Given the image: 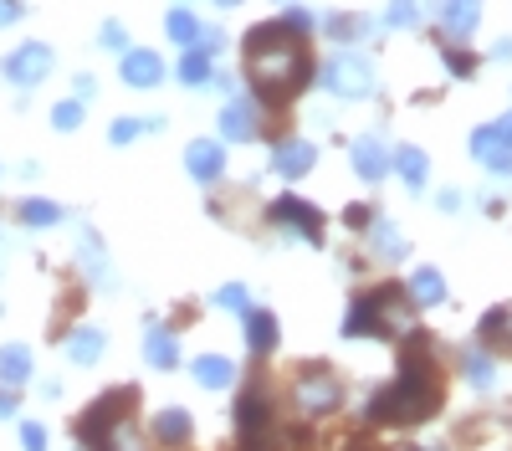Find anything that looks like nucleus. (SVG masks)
<instances>
[{"label":"nucleus","instance_id":"1","mask_svg":"<svg viewBox=\"0 0 512 451\" xmlns=\"http://www.w3.org/2000/svg\"><path fill=\"white\" fill-rule=\"evenodd\" d=\"M436 405H441V369H436L431 349L410 344L405 359H400V380L369 400V421H379V426H415V421H431Z\"/></svg>","mask_w":512,"mask_h":451},{"label":"nucleus","instance_id":"2","mask_svg":"<svg viewBox=\"0 0 512 451\" xmlns=\"http://www.w3.org/2000/svg\"><path fill=\"white\" fill-rule=\"evenodd\" d=\"M246 67L251 82L262 88L267 98H287L308 82V47H303V31H292L287 21H267L246 36Z\"/></svg>","mask_w":512,"mask_h":451},{"label":"nucleus","instance_id":"3","mask_svg":"<svg viewBox=\"0 0 512 451\" xmlns=\"http://www.w3.org/2000/svg\"><path fill=\"white\" fill-rule=\"evenodd\" d=\"M344 334L349 339H369V334H410V308L400 298V287H374L369 298H359L344 318Z\"/></svg>","mask_w":512,"mask_h":451},{"label":"nucleus","instance_id":"4","mask_svg":"<svg viewBox=\"0 0 512 451\" xmlns=\"http://www.w3.org/2000/svg\"><path fill=\"white\" fill-rule=\"evenodd\" d=\"M323 88H328L333 98H369V93H374V67H369V57L338 52V57L323 67Z\"/></svg>","mask_w":512,"mask_h":451},{"label":"nucleus","instance_id":"5","mask_svg":"<svg viewBox=\"0 0 512 451\" xmlns=\"http://www.w3.org/2000/svg\"><path fill=\"white\" fill-rule=\"evenodd\" d=\"M338 400H344V385L328 369H297V410L303 416H328Z\"/></svg>","mask_w":512,"mask_h":451},{"label":"nucleus","instance_id":"6","mask_svg":"<svg viewBox=\"0 0 512 451\" xmlns=\"http://www.w3.org/2000/svg\"><path fill=\"white\" fill-rule=\"evenodd\" d=\"M0 72H6V82H16V88H36V82L52 72V47L47 41H26V47H16L0 62Z\"/></svg>","mask_w":512,"mask_h":451},{"label":"nucleus","instance_id":"7","mask_svg":"<svg viewBox=\"0 0 512 451\" xmlns=\"http://www.w3.org/2000/svg\"><path fill=\"white\" fill-rule=\"evenodd\" d=\"M134 405H139V390H128V385L113 390V395H103V400H93L88 405V421H82V436L93 441L98 431H108L113 421H123V410H134Z\"/></svg>","mask_w":512,"mask_h":451},{"label":"nucleus","instance_id":"8","mask_svg":"<svg viewBox=\"0 0 512 451\" xmlns=\"http://www.w3.org/2000/svg\"><path fill=\"white\" fill-rule=\"evenodd\" d=\"M272 216H277L282 226H292L297 236H308L313 246L323 241V216H318V205H308V200H297V195H282V200L272 205Z\"/></svg>","mask_w":512,"mask_h":451},{"label":"nucleus","instance_id":"9","mask_svg":"<svg viewBox=\"0 0 512 451\" xmlns=\"http://www.w3.org/2000/svg\"><path fill=\"white\" fill-rule=\"evenodd\" d=\"M472 154L487 164L492 175H512V144L497 134V123H487V129L472 134Z\"/></svg>","mask_w":512,"mask_h":451},{"label":"nucleus","instance_id":"10","mask_svg":"<svg viewBox=\"0 0 512 451\" xmlns=\"http://www.w3.org/2000/svg\"><path fill=\"white\" fill-rule=\"evenodd\" d=\"M313 164H318V149H313L308 139H282V144L272 149V170H277V175H287V180L308 175Z\"/></svg>","mask_w":512,"mask_h":451},{"label":"nucleus","instance_id":"11","mask_svg":"<svg viewBox=\"0 0 512 451\" xmlns=\"http://www.w3.org/2000/svg\"><path fill=\"white\" fill-rule=\"evenodd\" d=\"M185 170L200 180V185H210L221 170H226V154H221V144L216 139H195L190 149H185Z\"/></svg>","mask_w":512,"mask_h":451},{"label":"nucleus","instance_id":"12","mask_svg":"<svg viewBox=\"0 0 512 451\" xmlns=\"http://www.w3.org/2000/svg\"><path fill=\"white\" fill-rule=\"evenodd\" d=\"M354 170L364 180H384V175H390V149H384V139H374V134L354 139Z\"/></svg>","mask_w":512,"mask_h":451},{"label":"nucleus","instance_id":"13","mask_svg":"<svg viewBox=\"0 0 512 451\" xmlns=\"http://www.w3.org/2000/svg\"><path fill=\"white\" fill-rule=\"evenodd\" d=\"M482 349H492V354H507L512 359V308L502 303V308H492L487 318H482Z\"/></svg>","mask_w":512,"mask_h":451},{"label":"nucleus","instance_id":"14","mask_svg":"<svg viewBox=\"0 0 512 451\" xmlns=\"http://www.w3.org/2000/svg\"><path fill=\"white\" fill-rule=\"evenodd\" d=\"M164 77V62L154 57V52H123V82L128 88H154V82Z\"/></svg>","mask_w":512,"mask_h":451},{"label":"nucleus","instance_id":"15","mask_svg":"<svg viewBox=\"0 0 512 451\" xmlns=\"http://www.w3.org/2000/svg\"><path fill=\"white\" fill-rule=\"evenodd\" d=\"M482 21V0H441V26L451 36H472Z\"/></svg>","mask_w":512,"mask_h":451},{"label":"nucleus","instance_id":"16","mask_svg":"<svg viewBox=\"0 0 512 451\" xmlns=\"http://www.w3.org/2000/svg\"><path fill=\"white\" fill-rule=\"evenodd\" d=\"M195 380H200L205 390H226V385L236 380V364H231L226 354H200V359H195Z\"/></svg>","mask_w":512,"mask_h":451},{"label":"nucleus","instance_id":"17","mask_svg":"<svg viewBox=\"0 0 512 451\" xmlns=\"http://www.w3.org/2000/svg\"><path fill=\"white\" fill-rule=\"evenodd\" d=\"M251 134H256V113H251V103H226V113H221V139L246 144Z\"/></svg>","mask_w":512,"mask_h":451},{"label":"nucleus","instance_id":"18","mask_svg":"<svg viewBox=\"0 0 512 451\" xmlns=\"http://www.w3.org/2000/svg\"><path fill=\"white\" fill-rule=\"evenodd\" d=\"M144 359H149L154 369H175V364H180V344H175V334H169V328H149Z\"/></svg>","mask_w":512,"mask_h":451},{"label":"nucleus","instance_id":"19","mask_svg":"<svg viewBox=\"0 0 512 451\" xmlns=\"http://www.w3.org/2000/svg\"><path fill=\"white\" fill-rule=\"evenodd\" d=\"M26 380H31V349L6 344L0 349V385H26Z\"/></svg>","mask_w":512,"mask_h":451},{"label":"nucleus","instance_id":"20","mask_svg":"<svg viewBox=\"0 0 512 451\" xmlns=\"http://www.w3.org/2000/svg\"><path fill=\"white\" fill-rule=\"evenodd\" d=\"M246 344H251V354H272L277 349V318L272 313H246Z\"/></svg>","mask_w":512,"mask_h":451},{"label":"nucleus","instance_id":"21","mask_svg":"<svg viewBox=\"0 0 512 451\" xmlns=\"http://www.w3.org/2000/svg\"><path fill=\"white\" fill-rule=\"evenodd\" d=\"M410 298H415V303H425V308L441 303V298H446V277H441L436 267H420V272L410 277Z\"/></svg>","mask_w":512,"mask_h":451},{"label":"nucleus","instance_id":"22","mask_svg":"<svg viewBox=\"0 0 512 451\" xmlns=\"http://www.w3.org/2000/svg\"><path fill=\"white\" fill-rule=\"evenodd\" d=\"M98 451H144V436H139V426L113 421L108 431H98Z\"/></svg>","mask_w":512,"mask_h":451},{"label":"nucleus","instance_id":"23","mask_svg":"<svg viewBox=\"0 0 512 451\" xmlns=\"http://www.w3.org/2000/svg\"><path fill=\"white\" fill-rule=\"evenodd\" d=\"M190 410H180V405H169V410H159V436L169 441V446H185L190 441Z\"/></svg>","mask_w":512,"mask_h":451},{"label":"nucleus","instance_id":"24","mask_svg":"<svg viewBox=\"0 0 512 451\" xmlns=\"http://www.w3.org/2000/svg\"><path fill=\"white\" fill-rule=\"evenodd\" d=\"M103 349H108V339L98 334V328H77V334L67 339V354H72L77 364H93V359H98Z\"/></svg>","mask_w":512,"mask_h":451},{"label":"nucleus","instance_id":"25","mask_svg":"<svg viewBox=\"0 0 512 451\" xmlns=\"http://www.w3.org/2000/svg\"><path fill=\"white\" fill-rule=\"evenodd\" d=\"M395 164H400V175H405L410 190H425V170H431V159H425L415 144H405V149L395 154Z\"/></svg>","mask_w":512,"mask_h":451},{"label":"nucleus","instance_id":"26","mask_svg":"<svg viewBox=\"0 0 512 451\" xmlns=\"http://www.w3.org/2000/svg\"><path fill=\"white\" fill-rule=\"evenodd\" d=\"M21 221L26 226H57L62 221V205L57 200H26L21 205Z\"/></svg>","mask_w":512,"mask_h":451},{"label":"nucleus","instance_id":"27","mask_svg":"<svg viewBox=\"0 0 512 451\" xmlns=\"http://www.w3.org/2000/svg\"><path fill=\"white\" fill-rule=\"evenodd\" d=\"M164 31H169V36H175V41H180V47H195V36H200V21H195V16H190L185 6H180V11H169V21H164Z\"/></svg>","mask_w":512,"mask_h":451},{"label":"nucleus","instance_id":"28","mask_svg":"<svg viewBox=\"0 0 512 451\" xmlns=\"http://www.w3.org/2000/svg\"><path fill=\"white\" fill-rule=\"evenodd\" d=\"M180 82H195V88H200V82H210V52H185L180 57Z\"/></svg>","mask_w":512,"mask_h":451},{"label":"nucleus","instance_id":"29","mask_svg":"<svg viewBox=\"0 0 512 451\" xmlns=\"http://www.w3.org/2000/svg\"><path fill=\"white\" fill-rule=\"evenodd\" d=\"M374 246H379V257H405V236L390 221H374Z\"/></svg>","mask_w":512,"mask_h":451},{"label":"nucleus","instance_id":"30","mask_svg":"<svg viewBox=\"0 0 512 451\" xmlns=\"http://www.w3.org/2000/svg\"><path fill=\"white\" fill-rule=\"evenodd\" d=\"M144 129H159V118H118L113 129H108V139H113V144H128V139L144 134Z\"/></svg>","mask_w":512,"mask_h":451},{"label":"nucleus","instance_id":"31","mask_svg":"<svg viewBox=\"0 0 512 451\" xmlns=\"http://www.w3.org/2000/svg\"><path fill=\"white\" fill-rule=\"evenodd\" d=\"M82 262H88V272H98L108 282V262H103V241L93 231H82Z\"/></svg>","mask_w":512,"mask_h":451},{"label":"nucleus","instance_id":"32","mask_svg":"<svg viewBox=\"0 0 512 451\" xmlns=\"http://www.w3.org/2000/svg\"><path fill=\"white\" fill-rule=\"evenodd\" d=\"M420 21V0H390V16H384V26H415Z\"/></svg>","mask_w":512,"mask_h":451},{"label":"nucleus","instance_id":"33","mask_svg":"<svg viewBox=\"0 0 512 451\" xmlns=\"http://www.w3.org/2000/svg\"><path fill=\"white\" fill-rule=\"evenodd\" d=\"M466 375H472V385H477V390H487V385H492V364H487L477 349H466Z\"/></svg>","mask_w":512,"mask_h":451},{"label":"nucleus","instance_id":"34","mask_svg":"<svg viewBox=\"0 0 512 451\" xmlns=\"http://www.w3.org/2000/svg\"><path fill=\"white\" fill-rule=\"evenodd\" d=\"M216 308H231V313H246V287L241 282H226L216 293Z\"/></svg>","mask_w":512,"mask_h":451},{"label":"nucleus","instance_id":"35","mask_svg":"<svg viewBox=\"0 0 512 451\" xmlns=\"http://www.w3.org/2000/svg\"><path fill=\"white\" fill-rule=\"evenodd\" d=\"M52 123H57L62 134L77 129V123H82V103H57V108H52Z\"/></svg>","mask_w":512,"mask_h":451},{"label":"nucleus","instance_id":"36","mask_svg":"<svg viewBox=\"0 0 512 451\" xmlns=\"http://www.w3.org/2000/svg\"><path fill=\"white\" fill-rule=\"evenodd\" d=\"M328 26H333V36H364V31H369L364 16H333Z\"/></svg>","mask_w":512,"mask_h":451},{"label":"nucleus","instance_id":"37","mask_svg":"<svg viewBox=\"0 0 512 451\" xmlns=\"http://www.w3.org/2000/svg\"><path fill=\"white\" fill-rule=\"evenodd\" d=\"M98 36H103V47H108V52H123V47H128V36H123V26H118V21H103V31H98Z\"/></svg>","mask_w":512,"mask_h":451},{"label":"nucleus","instance_id":"38","mask_svg":"<svg viewBox=\"0 0 512 451\" xmlns=\"http://www.w3.org/2000/svg\"><path fill=\"white\" fill-rule=\"evenodd\" d=\"M21 446L26 451H47V431H41V426H21Z\"/></svg>","mask_w":512,"mask_h":451},{"label":"nucleus","instance_id":"39","mask_svg":"<svg viewBox=\"0 0 512 451\" xmlns=\"http://www.w3.org/2000/svg\"><path fill=\"white\" fill-rule=\"evenodd\" d=\"M446 67H451L456 77H472V67H477V62L466 57V52H446Z\"/></svg>","mask_w":512,"mask_h":451},{"label":"nucleus","instance_id":"40","mask_svg":"<svg viewBox=\"0 0 512 451\" xmlns=\"http://www.w3.org/2000/svg\"><path fill=\"white\" fill-rule=\"evenodd\" d=\"M282 21H287V26H292V31H303V36H308V31H313V16H308V11H287V16H282Z\"/></svg>","mask_w":512,"mask_h":451},{"label":"nucleus","instance_id":"41","mask_svg":"<svg viewBox=\"0 0 512 451\" xmlns=\"http://www.w3.org/2000/svg\"><path fill=\"white\" fill-rule=\"evenodd\" d=\"M93 88H98V82H93L88 72H82V77H77V103H82V98H93Z\"/></svg>","mask_w":512,"mask_h":451},{"label":"nucleus","instance_id":"42","mask_svg":"<svg viewBox=\"0 0 512 451\" xmlns=\"http://www.w3.org/2000/svg\"><path fill=\"white\" fill-rule=\"evenodd\" d=\"M21 16V6H16V0H0V26H6V21H16Z\"/></svg>","mask_w":512,"mask_h":451},{"label":"nucleus","instance_id":"43","mask_svg":"<svg viewBox=\"0 0 512 451\" xmlns=\"http://www.w3.org/2000/svg\"><path fill=\"white\" fill-rule=\"evenodd\" d=\"M492 57H497V62H507V57H512V41H497V47H492Z\"/></svg>","mask_w":512,"mask_h":451},{"label":"nucleus","instance_id":"44","mask_svg":"<svg viewBox=\"0 0 512 451\" xmlns=\"http://www.w3.org/2000/svg\"><path fill=\"white\" fill-rule=\"evenodd\" d=\"M497 134H502V139H507V144H512V113H507V118H502V123H497Z\"/></svg>","mask_w":512,"mask_h":451},{"label":"nucleus","instance_id":"45","mask_svg":"<svg viewBox=\"0 0 512 451\" xmlns=\"http://www.w3.org/2000/svg\"><path fill=\"white\" fill-rule=\"evenodd\" d=\"M0 416H16V400L11 395H0Z\"/></svg>","mask_w":512,"mask_h":451},{"label":"nucleus","instance_id":"46","mask_svg":"<svg viewBox=\"0 0 512 451\" xmlns=\"http://www.w3.org/2000/svg\"><path fill=\"white\" fill-rule=\"evenodd\" d=\"M216 6H241V0H216Z\"/></svg>","mask_w":512,"mask_h":451},{"label":"nucleus","instance_id":"47","mask_svg":"<svg viewBox=\"0 0 512 451\" xmlns=\"http://www.w3.org/2000/svg\"><path fill=\"white\" fill-rule=\"evenodd\" d=\"M405 451H410V446H405Z\"/></svg>","mask_w":512,"mask_h":451}]
</instances>
